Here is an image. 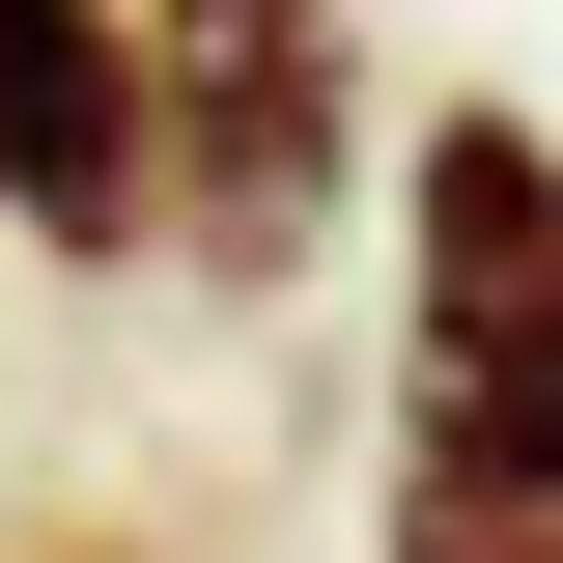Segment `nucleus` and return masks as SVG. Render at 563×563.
<instances>
[{"label": "nucleus", "instance_id": "obj_3", "mask_svg": "<svg viewBox=\"0 0 563 563\" xmlns=\"http://www.w3.org/2000/svg\"><path fill=\"white\" fill-rule=\"evenodd\" d=\"M0 225H29V254H169L141 0H0Z\"/></svg>", "mask_w": 563, "mask_h": 563}, {"label": "nucleus", "instance_id": "obj_2", "mask_svg": "<svg viewBox=\"0 0 563 563\" xmlns=\"http://www.w3.org/2000/svg\"><path fill=\"white\" fill-rule=\"evenodd\" d=\"M141 113H169V254L254 310V282H310V225H339L366 29L339 0H141Z\"/></svg>", "mask_w": 563, "mask_h": 563}, {"label": "nucleus", "instance_id": "obj_1", "mask_svg": "<svg viewBox=\"0 0 563 563\" xmlns=\"http://www.w3.org/2000/svg\"><path fill=\"white\" fill-rule=\"evenodd\" d=\"M366 563H563V141L422 113L395 169V479H366Z\"/></svg>", "mask_w": 563, "mask_h": 563}]
</instances>
